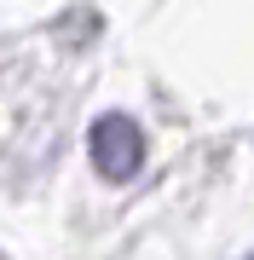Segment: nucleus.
I'll return each instance as SVG.
<instances>
[{"label":"nucleus","mask_w":254,"mask_h":260,"mask_svg":"<svg viewBox=\"0 0 254 260\" xmlns=\"http://www.w3.org/2000/svg\"><path fill=\"white\" fill-rule=\"evenodd\" d=\"M87 150H93V168L104 179H127V174H139V162H144V133L133 127L127 116H98L93 133H87Z\"/></svg>","instance_id":"obj_1"}]
</instances>
